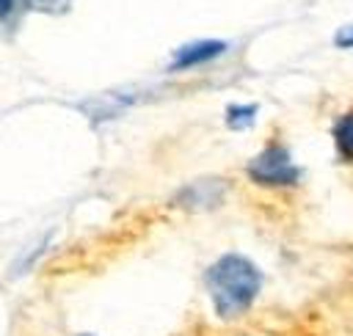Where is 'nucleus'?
Listing matches in <instances>:
<instances>
[{
  "label": "nucleus",
  "instance_id": "obj_2",
  "mask_svg": "<svg viewBox=\"0 0 353 336\" xmlns=\"http://www.w3.org/2000/svg\"><path fill=\"white\" fill-rule=\"evenodd\" d=\"M245 174L262 187H292L301 179V168L292 162L290 151L281 143H268L248 165Z\"/></svg>",
  "mask_w": 353,
  "mask_h": 336
},
{
  "label": "nucleus",
  "instance_id": "obj_7",
  "mask_svg": "<svg viewBox=\"0 0 353 336\" xmlns=\"http://www.w3.org/2000/svg\"><path fill=\"white\" fill-rule=\"evenodd\" d=\"M334 44H336V47H353V25H347V28H342V30L336 33V39H334Z\"/></svg>",
  "mask_w": 353,
  "mask_h": 336
},
{
  "label": "nucleus",
  "instance_id": "obj_4",
  "mask_svg": "<svg viewBox=\"0 0 353 336\" xmlns=\"http://www.w3.org/2000/svg\"><path fill=\"white\" fill-rule=\"evenodd\" d=\"M334 143H336V154L347 162H353V110L345 113L336 127H334Z\"/></svg>",
  "mask_w": 353,
  "mask_h": 336
},
{
  "label": "nucleus",
  "instance_id": "obj_3",
  "mask_svg": "<svg viewBox=\"0 0 353 336\" xmlns=\"http://www.w3.org/2000/svg\"><path fill=\"white\" fill-rule=\"evenodd\" d=\"M223 50H226V41H221V39H196V41H188V44H182V47L174 52L168 69H171V72H182V69L207 63V61L218 58Z\"/></svg>",
  "mask_w": 353,
  "mask_h": 336
},
{
  "label": "nucleus",
  "instance_id": "obj_1",
  "mask_svg": "<svg viewBox=\"0 0 353 336\" xmlns=\"http://www.w3.org/2000/svg\"><path fill=\"white\" fill-rule=\"evenodd\" d=\"M204 284H207V295L212 300L215 314L221 319H237L254 306L262 289V273L248 256L223 253L210 264Z\"/></svg>",
  "mask_w": 353,
  "mask_h": 336
},
{
  "label": "nucleus",
  "instance_id": "obj_8",
  "mask_svg": "<svg viewBox=\"0 0 353 336\" xmlns=\"http://www.w3.org/2000/svg\"><path fill=\"white\" fill-rule=\"evenodd\" d=\"M11 8H14V0H0V19H6L11 14Z\"/></svg>",
  "mask_w": 353,
  "mask_h": 336
},
{
  "label": "nucleus",
  "instance_id": "obj_5",
  "mask_svg": "<svg viewBox=\"0 0 353 336\" xmlns=\"http://www.w3.org/2000/svg\"><path fill=\"white\" fill-rule=\"evenodd\" d=\"M256 118V105H232L226 110V124L232 129H243Z\"/></svg>",
  "mask_w": 353,
  "mask_h": 336
},
{
  "label": "nucleus",
  "instance_id": "obj_9",
  "mask_svg": "<svg viewBox=\"0 0 353 336\" xmlns=\"http://www.w3.org/2000/svg\"><path fill=\"white\" fill-rule=\"evenodd\" d=\"M83 336H91V333H83Z\"/></svg>",
  "mask_w": 353,
  "mask_h": 336
},
{
  "label": "nucleus",
  "instance_id": "obj_6",
  "mask_svg": "<svg viewBox=\"0 0 353 336\" xmlns=\"http://www.w3.org/2000/svg\"><path fill=\"white\" fill-rule=\"evenodd\" d=\"M25 3H28V8L41 11V14H63L72 6V0H25Z\"/></svg>",
  "mask_w": 353,
  "mask_h": 336
}]
</instances>
